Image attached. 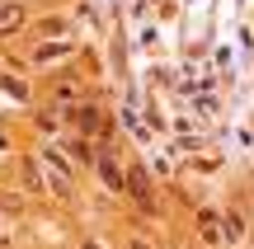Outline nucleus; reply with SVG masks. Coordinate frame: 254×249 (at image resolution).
<instances>
[{
  "label": "nucleus",
  "instance_id": "nucleus-1",
  "mask_svg": "<svg viewBox=\"0 0 254 249\" xmlns=\"http://www.w3.org/2000/svg\"><path fill=\"white\" fill-rule=\"evenodd\" d=\"M24 24H28L24 0H0V38H14Z\"/></svg>",
  "mask_w": 254,
  "mask_h": 249
},
{
  "label": "nucleus",
  "instance_id": "nucleus-5",
  "mask_svg": "<svg viewBox=\"0 0 254 249\" xmlns=\"http://www.w3.org/2000/svg\"><path fill=\"white\" fill-rule=\"evenodd\" d=\"M71 118H75V127H80L85 137H90V132H99V108H90V103H80Z\"/></svg>",
  "mask_w": 254,
  "mask_h": 249
},
{
  "label": "nucleus",
  "instance_id": "nucleus-6",
  "mask_svg": "<svg viewBox=\"0 0 254 249\" xmlns=\"http://www.w3.org/2000/svg\"><path fill=\"white\" fill-rule=\"evenodd\" d=\"M94 165H99V174H104V184H109V188H127L123 174H118V165H113L109 155H94Z\"/></svg>",
  "mask_w": 254,
  "mask_h": 249
},
{
  "label": "nucleus",
  "instance_id": "nucleus-7",
  "mask_svg": "<svg viewBox=\"0 0 254 249\" xmlns=\"http://www.w3.org/2000/svg\"><path fill=\"white\" fill-rule=\"evenodd\" d=\"M38 33H43V38H57V33H66V19H43V24H38Z\"/></svg>",
  "mask_w": 254,
  "mask_h": 249
},
{
  "label": "nucleus",
  "instance_id": "nucleus-3",
  "mask_svg": "<svg viewBox=\"0 0 254 249\" xmlns=\"http://www.w3.org/2000/svg\"><path fill=\"white\" fill-rule=\"evenodd\" d=\"M71 52H75V43H43V47L33 52V61H38V66H47V61H66Z\"/></svg>",
  "mask_w": 254,
  "mask_h": 249
},
{
  "label": "nucleus",
  "instance_id": "nucleus-4",
  "mask_svg": "<svg viewBox=\"0 0 254 249\" xmlns=\"http://www.w3.org/2000/svg\"><path fill=\"white\" fill-rule=\"evenodd\" d=\"M198 235H202L207 245H221V240H226V231H221V221H217L212 212H202V216H198Z\"/></svg>",
  "mask_w": 254,
  "mask_h": 249
},
{
  "label": "nucleus",
  "instance_id": "nucleus-2",
  "mask_svg": "<svg viewBox=\"0 0 254 249\" xmlns=\"http://www.w3.org/2000/svg\"><path fill=\"white\" fill-rule=\"evenodd\" d=\"M127 193H132L136 198V202H141V207H155V198H151V184H146V174H141V169H127Z\"/></svg>",
  "mask_w": 254,
  "mask_h": 249
}]
</instances>
